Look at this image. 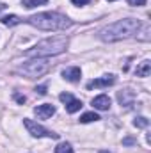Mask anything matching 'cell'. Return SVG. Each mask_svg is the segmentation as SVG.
I'll use <instances>...</instances> for the list:
<instances>
[{"label": "cell", "mask_w": 151, "mask_h": 153, "mask_svg": "<svg viewBox=\"0 0 151 153\" xmlns=\"http://www.w3.org/2000/svg\"><path fill=\"white\" fill-rule=\"evenodd\" d=\"M141 29V22L135 18H124L119 20L115 23H110L107 27H103L100 30V39L105 43H114V41H121V39L132 38L133 34H137V30Z\"/></svg>", "instance_id": "cell-1"}, {"label": "cell", "mask_w": 151, "mask_h": 153, "mask_svg": "<svg viewBox=\"0 0 151 153\" xmlns=\"http://www.w3.org/2000/svg\"><path fill=\"white\" fill-rule=\"evenodd\" d=\"M29 25L36 27L39 30H46V32H57V30H66L73 25V22L61 14V13H39V14H34L30 18L25 20Z\"/></svg>", "instance_id": "cell-2"}, {"label": "cell", "mask_w": 151, "mask_h": 153, "mask_svg": "<svg viewBox=\"0 0 151 153\" xmlns=\"http://www.w3.org/2000/svg\"><path fill=\"white\" fill-rule=\"evenodd\" d=\"M70 45V39L66 36H59V38H48L39 41L38 45H34L32 48H29L25 52L27 57L32 59H43V57H52V55H59L62 52H66Z\"/></svg>", "instance_id": "cell-3"}, {"label": "cell", "mask_w": 151, "mask_h": 153, "mask_svg": "<svg viewBox=\"0 0 151 153\" xmlns=\"http://www.w3.org/2000/svg\"><path fill=\"white\" fill-rule=\"evenodd\" d=\"M52 68V62L44 61V59H32L29 62H25L23 66H20V73H25L27 76H41L48 73Z\"/></svg>", "instance_id": "cell-4"}, {"label": "cell", "mask_w": 151, "mask_h": 153, "mask_svg": "<svg viewBox=\"0 0 151 153\" xmlns=\"http://www.w3.org/2000/svg\"><path fill=\"white\" fill-rule=\"evenodd\" d=\"M23 125H25V128L29 130V134L30 135H34V137H50V139H59V134H55V132H52V130H46L44 126H41L38 125L36 121H32V119H23Z\"/></svg>", "instance_id": "cell-5"}, {"label": "cell", "mask_w": 151, "mask_h": 153, "mask_svg": "<svg viewBox=\"0 0 151 153\" xmlns=\"http://www.w3.org/2000/svg\"><path fill=\"white\" fill-rule=\"evenodd\" d=\"M114 82H115V76L114 75H105L101 76V78H94V80H91V82H87V89H96V87H109V85H112Z\"/></svg>", "instance_id": "cell-6"}, {"label": "cell", "mask_w": 151, "mask_h": 153, "mask_svg": "<svg viewBox=\"0 0 151 153\" xmlns=\"http://www.w3.org/2000/svg\"><path fill=\"white\" fill-rule=\"evenodd\" d=\"M34 114L38 116L39 119H48L50 116L55 114V107L50 105V103H44V105H38L34 109Z\"/></svg>", "instance_id": "cell-7"}, {"label": "cell", "mask_w": 151, "mask_h": 153, "mask_svg": "<svg viewBox=\"0 0 151 153\" xmlns=\"http://www.w3.org/2000/svg\"><path fill=\"white\" fill-rule=\"evenodd\" d=\"M91 103H93V107L98 109V111H109V109H110V98H109L107 94H100V96L93 98Z\"/></svg>", "instance_id": "cell-8"}, {"label": "cell", "mask_w": 151, "mask_h": 153, "mask_svg": "<svg viewBox=\"0 0 151 153\" xmlns=\"http://www.w3.org/2000/svg\"><path fill=\"white\" fill-rule=\"evenodd\" d=\"M80 75H82V71H80V68H66L64 71H62V76L68 80V82H78L80 80Z\"/></svg>", "instance_id": "cell-9"}, {"label": "cell", "mask_w": 151, "mask_h": 153, "mask_svg": "<svg viewBox=\"0 0 151 153\" xmlns=\"http://www.w3.org/2000/svg\"><path fill=\"white\" fill-rule=\"evenodd\" d=\"M117 100H119L121 105L130 107V105L133 103V100H135V94H133L132 91H119V93H117Z\"/></svg>", "instance_id": "cell-10"}, {"label": "cell", "mask_w": 151, "mask_h": 153, "mask_svg": "<svg viewBox=\"0 0 151 153\" xmlns=\"http://www.w3.org/2000/svg\"><path fill=\"white\" fill-rule=\"evenodd\" d=\"M0 22H2L5 27H14V25L21 23V18H20V16H16V14H7V16H4Z\"/></svg>", "instance_id": "cell-11"}, {"label": "cell", "mask_w": 151, "mask_h": 153, "mask_svg": "<svg viewBox=\"0 0 151 153\" xmlns=\"http://www.w3.org/2000/svg\"><path fill=\"white\" fill-rule=\"evenodd\" d=\"M135 73H137V76H148V75L151 73V62H150V61H144V62H141V64L137 66Z\"/></svg>", "instance_id": "cell-12"}, {"label": "cell", "mask_w": 151, "mask_h": 153, "mask_svg": "<svg viewBox=\"0 0 151 153\" xmlns=\"http://www.w3.org/2000/svg\"><path fill=\"white\" fill-rule=\"evenodd\" d=\"M80 109H82V102H80V100H75V98H71V100L66 103V111H68L70 114H73V112L80 111Z\"/></svg>", "instance_id": "cell-13"}, {"label": "cell", "mask_w": 151, "mask_h": 153, "mask_svg": "<svg viewBox=\"0 0 151 153\" xmlns=\"http://www.w3.org/2000/svg\"><path fill=\"white\" fill-rule=\"evenodd\" d=\"M98 119H100V116L96 112H85L80 117V123H93V121H98Z\"/></svg>", "instance_id": "cell-14"}, {"label": "cell", "mask_w": 151, "mask_h": 153, "mask_svg": "<svg viewBox=\"0 0 151 153\" xmlns=\"http://www.w3.org/2000/svg\"><path fill=\"white\" fill-rule=\"evenodd\" d=\"M48 4V0H23V5L27 9H32V7H38V5H44Z\"/></svg>", "instance_id": "cell-15"}, {"label": "cell", "mask_w": 151, "mask_h": 153, "mask_svg": "<svg viewBox=\"0 0 151 153\" xmlns=\"http://www.w3.org/2000/svg\"><path fill=\"white\" fill-rule=\"evenodd\" d=\"M55 153H73V148L70 143H61L57 148H55Z\"/></svg>", "instance_id": "cell-16"}, {"label": "cell", "mask_w": 151, "mask_h": 153, "mask_svg": "<svg viewBox=\"0 0 151 153\" xmlns=\"http://www.w3.org/2000/svg\"><path fill=\"white\" fill-rule=\"evenodd\" d=\"M133 125H135L137 128H146V126L150 125V121H148V117L139 116V117H135V119H133Z\"/></svg>", "instance_id": "cell-17"}, {"label": "cell", "mask_w": 151, "mask_h": 153, "mask_svg": "<svg viewBox=\"0 0 151 153\" xmlns=\"http://www.w3.org/2000/svg\"><path fill=\"white\" fill-rule=\"evenodd\" d=\"M71 98H73V96H71L70 93H61V94H59V100H61V102H64V103H68Z\"/></svg>", "instance_id": "cell-18"}, {"label": "cell", "mask_w": 151, "mask_h": 153, "mask_svg": "<svg viewBox=\"0 0 151 153\" xmlns=\"http://www.w3.org/2000/svg\"><path fill=\"white\" fill-rule=\"evenodd\" d=\"M13 96H14V100H16V102H18L20 105H23V103L27 102V98H25V96H21V94H18V93H14Z\"/></svg>", "instance_id": "cell-19"}, {"label": "cell", "mask_w": 151, "mask_h": 153, "mask_svg": "<svg viewBox=\"0 0 151 153\" xmlns=\"http://www.w3.org/2000/svg\"><path fill=\"white\" fill-rule=\"evenodd\" d=\"M128 4L130 5H135V7H141V5L146 4V0H128Z\"/></svg>", "instance_id": "cell-20"}, {"label": "cell", "mask_w": 151, "mask_h": 153, "mask_svg": "<svg viewBox=\"0 0 151 153\" xmlns=\"http://www.w3.org/2000/svg\"><path fill=\"white\" fill-rule=\"evenodd\" d=\"M36 93H39V94H46V85H39V87H36Z\"/></svg>", "instance_id": "cell-21"}, {"label": "cell", "mask_w": 151, "mask_h": 153, "mask_svg": "<svg viewBox=\"0 0 151 153\" xmlns=\"http://www.w3.org/2000/svg\"><path fill=\"white\" fill-rule=\"evenodd\" d=\"M71 2H73L75 5H85V4H89L91 0H71Z\"/></svg>", "instance_id": "cell-22"}, {"label": "cell", "mask_w": 151, "mask_h": 153, "mask_svg": "<svg viewBox=\"0 0 151 153\" xmlns=\"http://www.w3.org/2000/svg\"><path fill=\"white\" fill-rule=\"evenodd\" d=\"M123 143H124V144H133V139H124Z\"/></svg>", "instance_id": "cell-23"}, {"label": "cell", "mask_w": 151, "mask_h": 153, "mask_svg": "<svg viewBox=\"0 0 151 153\" xmlns=\"http://www.w3.org/2000/svg\"><path fill=\"white\" fill-rule=\"evenodd\" d=\"M2 9H5V4H0V11H2Z\"/></svg>", "instance_id": "cell-24"}, {"label": "cell", "mask_w": 151, "mask_h": 153, "mask_svg": "<svg viewBox=\"0 0 151 153\" xmlns=\"http://www.w3.org/2000/svg\"><path fill=\"white\" fill-rule=\"evenodd\" d=\"M100 153H110V152H105V150H101V152H100Z\"/></svg>", "instance_id": "cell-25"}, {"label": "cell", "mask_w": 151, "mask_h": 153, "mask_svg": "<svg viewBox=\"0 0 151 153\" xmlns=\"http://www.w3.org/2000/svg\"><path fill=\"white\" fill-rule=\"evenodd\" d=\"M109 2H114V0H109Z\"/></svg>", "instance_id": "cell-26"}]
</instances>
